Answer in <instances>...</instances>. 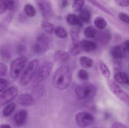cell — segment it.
I'll use <instances>...</instances> for the list:
<instances>
[{
	"mask_svg": "<svg viewBox=\"0 0 129 128\" xmlns=\"http://www.w3.org/2000/svg\"><path fill=\"white\" fill-rule=\"evenodd\" d=\"M81 43L82 48L84 51H87V52H91L93 51L97 48V45L93 41H90V40H84L81 41Z\"/></svg>",
	"mask_w": 129,
	"mask_h": 128,
	"instance_id": "cell-19",
	"label": "cell"
},
{
	"mask_svg": "<svg viewBox=\"0 0 129 128\" xmlns=\"http://www.w3.org/2000/svg\"><path fill=\"white\" fill-rule=\"evenodd\" d=\"M74 92L79 100L92 99L96 94V88L91 83H83L76 87Z\"/></svg>",
	"mask_w": 129,
	"mask_h": 128,
	"instance_id": "cell-2",
	"label": "cell"
},
{
	"mask_svg": "<svg viewBox=\"0 0 129 128\" xmlns=\"http://www.w3.org/2000/svg\"><path fill=\"white\" fill-rule=\"evenodd\" d=\"M88 1H89L91 4H92L93 6H95L96 8H98L99 10H100L101 11H102L103 12L105 13L106 14L110 15V16H114L113 13L110 11V10H109V9H108L107 8H106L105 6H103L102 4H101L100 3H99L98 1H96V0H88Z\"/></svg>",
	"mask_w": 129,
	"mask_h": 128,
	"instance_id": "cell-22",
	"label": "cell"
},
{
	"mask_svg": "<svg viewBox=\"0 0 129 128\" xmlns=\"http://www.w3.org/2000/svg\"><path fill=\"white\" fill-rule=\"evenodd\" d=\"M18 6V0H0V14L3 15L7 11H14Z\"/></svg>",
	"mask_w": 129,
	"mask_h": 128,
	"instance_id": "cell-11",
	"label": "cell"
},
{
	"mask_svg": "<svg viewBox=\"0 0 129 128\" xmlns=\"http://www.w3.org/2000/svg\"><path fill=\"white\" fill-rule=\"evenodd\" d=\"M112 128H127L124 124H123L122 123L120 122H114L112 124Z\"/></svg>",
	"mask_w": 129,
	"mask_h": 128,
	"instance_id": "cell-39",
	"label": "cell"
},
{
	"mask_svg": "<svg viewBox=\"0 0 129 128\" xmlns=\"http://www.w3.org/2000/svg\"><path fill=\"white\" fill-rule=\"evenodd\" d=\"M49 39L44 34H41L37 38L33 45L32 50L36 54H43L46 52L49 47Z\"/></svg>",
	"mask_w": 129,
	"mask_h": 128,
	"instance_id": "cell-7",
	"label": "cell"
},
{
	"mask_svg": "<svg viewBox=\"0 0 129 128\" xmlns=\"http://www.w3.org/2000/svg\"><path fill=\"white\" fill-rule=\"evenodd\" d=\"M8 72V68L5 64L3 63H0V75L1 77L4 76Z\"/></svg>",
	"mask_w": 129,
	"mask_h": 128,
	"instance_id": "cell-38",
	"label": "cell"
},
{
	"mask_svg": "<svg viewBox=\"0 0 129 128\" xmlns=\"http://www.w3.org/2000/svg\"><path fill=\"white\" fill-rule=\"evenodd\" d=\"M79 30L78 28H72L69 31L71 37L73 41H79Z\"/></svg>",
	"mask_w": 129,
	"mask_h": 128,
	"instance_id": "cell-33",
	"label": "cell"
},
{
	"mask_svg": "<svg viewBox=\"0 0 129 128\" xmlns=\"http://www.w3.org/2000/svg\"><path fill=\"white\" fill-rule=\"evenodd\" d=\"M116 4L121 7H127L129 6V0H115Z\"/></svg>",
	"mask_w": 129,
	"mask_h": 128,
	"instance_id": "cell-36",
	"label": "cell"
},
{
	"mask_svg": "<svg viewBox=\"0 0 129 128\" xmlns=\"http://www.w3.org/2000/svg\"><path fill=\"white\" fill-rule=\"evenodd\" d=\"M0 128H11V127L10 126V125L8 124H1V127Z\"/></svg>",
	"mask_w": 129,
	"mask_h": 128,
	"instance_id": "cell-42",
	"label": "cell"
},
{
	"mask_svg": "<svg viewBox=\"0 0 129 128\" xmlns=\"http://www.w3.org/2000/svg\"><path fill=\"white\" fill-rule=\"evenodd\" d=\"M27 111L25 109H20L15 113L14 115V121L18 125H21L25 122L27 118Z\"/></svg>",
	"mask_w": 129,
	"mask_h": 128,
	"instance_id": "cell-15",
	"label": "cell"
},
{
	"mask_svg": "<svg viewBox=\"0 0 129 128\" xmlns=\"http://www.w3.org/2000/svg\"><path fill=\"white\" fill-rule=\"evenodd\" d=\"M27 58L24 56H20L13 60L10 67V75L12 79H16L20 76L27 63Z\"/></svg>",
	"mask_w": 129,
	"mask_h": 128,
	"instance_id": "cell-5",
	"label": "cell"
},
{
	"mask_svg": "<svg viewBox=\"0 0 129 128\" xmlns=\"http://www.w3.org/2000/svg\"><path fill=\"white\" fill-rule=\"evenodd\" d=\"M54 64L50 61H44L39 65L35 75L32 79V82L40 83L46 80L50 75Z\"/></svg>",
	"mask_w": 129,
	"mask_h": 128,
	"instance_id": "cell-4",
	"label": "cell"
},
{
	"mask_svg": "<svg viewBox=\"0 0 129 128\" xmlns=\"http://www.w3.org/2000/svg\"><path fill=\"white\" fill-rule=\"evenodd\" d=\"M68 4V0H62V3H61V6H62L63 8L66 7L67 5Z\"/></svg>",
	"mask_w": 129,
	"mask_h": 128,
	"instance_id": "cell-41",
	"label": "cell"
},
{
	"mask_svg": "<svg viewBox=\"0 0 129 128\" xmlns=\"http://www.w3.org/2000/svg\"><path fill=\"white\" fill-rule=\"evenodd\" d=\"M72 81V72L69 66L63 65L59 67L54 73L52 78V85L58 90L66 89Z\"/></svg>",
	"mask_w": 129,
	"mask_h": 128,
	"instance_id": "cell-1",
	"label": "cell"
},
{
	"mask_svg": "<svg viewBox=\"0 0 129 128\" xmlns=\"http://www.w3.org/2000/svg\"><path fill=\"white\" fill-rule=\"evenodd\" d=\"M8 85V82L7 80L5 79H0V91L3 92L5 90L7 85Z\"/></svg>",
	"mask_w": 129,
	"mask_h": 128,
	"instance_id": "cell-37",
	"label": "cell"
},
{
	"mask_svg": "<svg viewBox=\"0 0 129 128\" xmlns=\"http://www.w3.org/2000/svg\"><path fill=\"white\" fill-rule=\"evenodd\" d=\"M17 102L20 105L25 107H30L34 105L35 102V99L32 95L28 93L21 94L18 97Z\"/></svg>",
	"mask_w": 129,
	"mask_h": 128,
	"instance_id": "cell-13",
	"label": "cell"
},
{
	"mask_svg": "<svg viewBox=\"0 0 129 128\" xmlns=\"http://www.w3.org/2000/svg\"><path fill=\"white\" fill-rule=\"evenodd\" d=\"M114 80L116 83L129 85V77L126 73L118 72L114 75Z\"/></svg>",
	"mask_w": 129,
	"mask_h": 128,
	"instance_id": "cell-17",
	"label": "cell"
},
{
	"mask_svg": "<svg viewBox=\"0 0 129 128\" xmlns=\"http://www.w3.org/2000/svg\"><path fill=\"white\" fill-rule=\"evenodd\" d=\"M66 21L69 25L72 26H81L82 23L81 20L79 16L73 13L68 14L66 16Z\"/></svg>",
	"mask_w": 129,
	"mask_h": 128,
	"instance_id": "cell-20",
	"label": "cell"
},
{
	"mask_svg": "<svg viewBox=\"0 0 129 128\" xmlns=\"http://www.w3.org/2000/svg\"><path fill=\"white\" fill-rule=\"evenodd\" d=\"M124 46L127 51H129V40H126L124 42Z\"/></svg>",
	"mask_w": 129,
	"mask_h": 128,
	"instance_id": "cell-40",
	"label": "cell"
},
{
	"mask_svg": "<svg viewBox=\"0 0 129 128\" xmlns=\"http://www.w3.org/2000/svg\"><path fill=\"white\" fill-rule=\"evenodd\" d=\"M37 5L45 20H50L54 15L52 6L49 0H37Z\"/></svg>",
	"mask_w": 129,
	"mask_h": 128,
	"instance_id": "cell-10",
	"label": "cell"
},
{
	"mask_svg": "<svg viewBox=\"0 0 129 128\" xmlns=\"http://www.w3.org/2000/svg\"><path fill=\"white\" fill-rule=\"evenodd\" d=\"M79 61L80 65H81L83 68H85V69L91 67L93 65V63H94V61H93V59H91V58L86 56H81V57L79 58Z\"/></svg>",
	"mask_w": 129,
	"mask_h": 128,
	"instance_id": "cell-23",
	"label": "cell"
},
{
	"mask_svg": "<svg viewBox=\"0 0 129 128\" xmlns=\"http://www.w3.org/2000/svg\"><path fill=\"white\" fill-rule=\"evenodd\" d=\"M110 54L112 57L116 60H122L127 55V50L124 46L115 45L110 50Z\"/></svg>",
	"mask_w": 129,
	"mask_h": 128,
	"instance_id": "cell-12",
	"label": "cell"
},
{
	"mask_svg": "<svg viewBox=\"0 0 129 128\" xmlns=\"http://www.w3.org/2000/svg\"><path fill=\"white\" fill-rule=\"evenodd\" d=\"M99 42L107 44L112 38V35L108 31L101 30L100 32H97V35L95 37Z\"/></svg>",
	"mask_w": 129,
	"mask_h": 128,
	"instance_id": "cell-18",
	"label": "cell"
},
{
	"mask_svg": "<svg viewBox=\"0 0 129 128\" xmlns=\"http://www.w3.org/2000/svg\"><path fill=\"white\" fill-rule=\"evenodd\" d=\"M54 60L60 64H65L70 59V54L62 50H57L54 54Z\"/></svg>",
	"mask_w": 129,
	"mask_h": 128,
	"instance_id": "cell-14",
	"label": "cell"
},
{
	"mask_svg": "<svg viewBox=\"0 0 129 128\" xmlns=\"http://www.w3.org/2000/svg\"><path fill=\"white\" fill-rule=\"evenodd\" d=\"M39 66V60L34 59L27 65L20 77L19 83L21 86H26L31 81Z\"/></svg>",
	"mask_w": 129,
	"mask_h": 128,
	"instance_id": "cell-3",
	"label": "cell"
},
{
	"mask_svg": "<svg viewBox=\"0 0 129 128\" xmlns=\"http://www.w3.org/2000/svg\"><path fill=\"white\" fill-rule=\"evenodd\" d=\"M18 94V90L15 87H11L3 90L0 95V104L3 107L12 101Z\"/></svg>",
	"mask_w": 129,
	"mask_h": 128,
	"instance_id": "cell-9",
	"label": "cell"
},
{
	"mask_svg": "<svg viewBox=\"0 0 129 128\" xmlns=\"http://www.w3.org/2000/svg\"><path fill=\"white\" fill-rule=\"evenodd\" d=\"M97 32L98 31L94 27L91 26H88L84 30V35L88 39L94 38L96 36Z\"/></svg>",
	"mask_w": 129,
	"mask_h": 128,
	"instance_id": "cell-25",
	"label": "cell"
},
{
	"mask_svg": "<svg viewBox=\"0 0 129 128\" xmlns=\"http://www.w3.org/2000/svg\"><path fill=\"white\" fill-rule=\"evenodd\" d=\"M94 24L96 27L100 30H103L107 27V22L103 17L98 16L94 20Z\"/></svg>",
	"mask_w": 129,
	"mask_h": 128,
	"instance_id": "cell-26",
	"label": "cell"
},
{
	"mask_svg": "<svg viewBox=\"0 0 129 128\" xmlns=\"http://www.w3.org/2000/svg\"><path fill=\"white\" fill-rule=\"evenodd\" d=\"M54 33L55 34L57 37L60 38L64 39L68 37V32L66 30L61 26H57L55 28V31H54Z\"/></svg>",
	"mask_w": 129,
	"mask_h": 128,
	"instance_id": "cell-30",
	"label": "cell"
},
{
	"mask_svg": "<svg viewBox=\"0 0 129 128\" xmlns=\"http://www.w3.org/2000/svg\"><path fill=\"white\" fill-rule=\"evenodd\" d=\"M94 121V116L88 112H80L76 115V122L80 127H88L92 125Z\"/></svg>",
	"mask_w": 129,
	"mask_h": 128,
	"instance_id": "cell-8",
	"label": "cell"
},
{
	"mask_svg": "<svg viewBox=\"0 0 129 128\" xmlns=\"http://www.w3.org/2000/svg\"><path fill=\"white\" fill-rule=\"evenodd\" d=\"M83 50L81 43L79 41H73L71 43L69 44L68 47L69 53L73 56H76L80 53Z\"/></svg>",
	"mask_w": 129,
	"mask_h": 128,
	"instance_id": "cell-16",
	"label": "cell"
},
{
	"mask_svg": "<svg viewBox=\"0 0 129 128\" xmlns=\"http://www.w3.org/2000/svg\"><path fill=\"white\" fill-rule=\"evenodd\" d=\"M1 58L4 60H9L11 57V51L8 46H3L1 49Z\"/></svg>",
	"mask_w": 129,
	"mask_h": 128,
	"instance_id": "cell-31",
	"label": "cell"
},
{
	"mask_svg": "<svg viewBox=\"0 0 129 128\" xmlns=\"http://www.w3.org/2000/svg\"><path fill=\"white\" fill-rule=\"evenodd\" d=\"M94 128H101V127H94Z\"/></svg>",
	"mask_w": 129,
	"mask_h": 128,
	"instance_id": "cell-43",
	"label": "cell"
},
{
	"mask_svg": "<svg viewBox=\"0 0 129 128\" xmlns=\"http://www.w3.org/2000/svg\"><path fill=\"white\" fill-rule=\"evenodd\" d=\"M15 108H16V104L13 102H10L6 105V106L4 107L3 110V114L4 116H10L13 112Z\"/></svg>",
	"mask_w": 129,
	"mask_h": 128,
	"instance_id": "cell-28",
	"label": "cell"
},
{
	"mask_svg": "<svg viewBox=\"0 0 129 128\" xmlns=\"http://www.w3.org/2000/svg\"><path fill=\"white\" fill-rule=\"evenodd\" d=\"M100 69L102 74L105 78L108 79L110 77V72L109 69L103 61H100Z\"/></svg>",
	"mask_w": 129,
	"mask_h": 128,
	"instance_id": "cell-29",
	"label": "cell"
},
{
	"mask_svg": "<svg viewBox=\"0 0 129 128\" xmlns=\"http://www.w3.org/2000/svg\"><path fill=\"white\" fill-rule=\"evenodd\" d=\"M23 11L26 16L29 17H34L36 15L37 11L34 6L31 4H26L23 7Z\"/></svg>",
	"mask_w": 129,
	"mask_h": 128,
	"instance_id": "cell-27",
	"label": "cell"
},
{
	"mask_svg": "<svg viewBox=\"0 0 129 128\" xmlns=\"http://www.w3.org/2000/svg\"><path fill=\"white\" fill-rule=\"evenodd\" d=\"M85 0H74L73 3V10L75 12H79L84 5Z\"/></svg>",
	"mask_w": 129,
	"mask_h": 128,
	"instance_id": "cell-32",
	"label": "cell"
},
{
	"mask_svg": "<svg viewBox=\"0 0 129 128\" xmlns=\"http://www.w3.org/2000/svg\"><path fill=\"white\" fill-rule=\"evenodd\" d=\"M107 84L110 91L125 105L129 106V95L126 93L117 83L111 80H107Z\"/></svg>",
	"mask_w": 129,
	"mask_h": 128,
	"instance_id": "cell-6",
	"label": "cell"
},
{
	"mask_svg": "<svg viewBox=\"0 0 129 128\" xmlns=\"http://www.w3.org/2000/svg\"><path fill=\"white\" fill-rule=\"evenodd\" d=\"M78 77L79 79L82 80H87L89 79V74L86 70L84 69H80L78 71Z\"/></svg>",
	"mask_w": 129,
	"mask_h": 128,
	"instance_id": "cell-34",
	"label": "cell"
},
{
	"mask_svg": "<svg viewBox=\"0 0 129 128\" xmlns=\"http://www.w3.org/2000/svg\"><path fill=\"white\" fill-rule=\"evenodd\" d=\"M120 20L123 23L129 24V15L125 13H120L118 15Z\"/></svg>",
	"mask_w": 129,
	"mask_h": 128,
	"instance_id": "cell-35",
	"label": "cell"
},
{
	"mask_svg": "<svg viewBox=\"0 0 129 128\" xmlns=\"http://www.w3.org/2000/svg\"><path fill=\"white\" fill-rule=\"evenodd\" d=\"M79 17L82 22L89 23L91 18V15L87 8H83L79 12Z\"/></svg>",
	"mask_w": 129,
	"mask_h": 128,
	"instance_id": "cell-21",
	"label": "cell"
},
{
	"mask_svg": "<svg viewBox=\"0 0 129 128\" xmlns=\"http://www.w3.org/2000/svg\"><path fill=\"white\" fill-rule=\"evenodd\" d=\"M42 28L46 33L49 34V35H52L55 31V27L52 23L45 20L42 24Z\"/></svg>",
	"mask_w": 129,
	"mask_h": 128,
	"instance_id": "cell-24",
	"label": "cell"
}]
</instances>
